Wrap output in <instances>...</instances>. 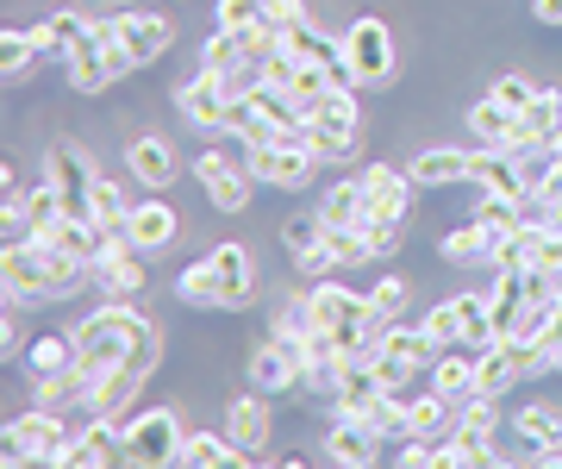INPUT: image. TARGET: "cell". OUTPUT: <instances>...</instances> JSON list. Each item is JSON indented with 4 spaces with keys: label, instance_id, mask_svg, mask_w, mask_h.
<instances>
[{
    "label": "cell",
    "instance_id": "83f0119b",
    "mask_svg": "<svg viewBox=\"0 0 562 469\" xmlns=\"http://www.w3.org/2000/svg\"><path fill=\"white\" fill-rule=\"evenodd\" d=\"M469 132H475L482 144H494V150H513V138H519V113L487 94L482 107H469Z\"/></svg>",
    "mask_w": 562,
    "mask_h": 469
},
{
    "label": "cell",
    "instance_id": "4316f807",
    "mask_svg": "<svg viewBox=\"0 0 562 469\" xmlns=\"http://www.w3.org/2000/svg\"><path fill=\"white\" fill-rule=\"evenodd\" d=\"M469 157H475V150H419V157H413V182L419 188H450V182H469Z\"/></svg>",
    "mask_w": 562,
    "mask_h": 469
},
{
    "label": "cell",
    "instance_id": "836d02e7",
    "mask_svg": "<svg viewBox=\"0 0 562 469\" xmlns=\"http://www.w3.org/2000/svg\"><path fill=\"white\" fill-rule=\"evenodd\" d=\"M113 82V69H106V51L101 38H88L69 51V88H81V94H101V88Z\"/></svg>",
    "mask_w": 562,
    "mask_h": 469
},
{
    "label": "cell",
    "instance_id": "44dd1931",
    "mask_svg": "<svg viewBox=\"0 0 562 469\" xmlns=\"http://www.w3.org/2000/svg\"><path fill=\"white\" fill-rule=\"evenodd\" d=\"M138 388H144V376L132 364L101 369V376L88 382V413H113V420H125V407L138 401Z\"/></svg>",
    "mask_w": 562,
    "mask_h": 469
},
{
    "label": "cell",
    "instance_id": "5bb4252c",
    "mask_svg": "<svg viewBox=\"0 0 562 469\" xmlns=\"http://www.w3.org/2000/svg\"><path fill=\"white\" fill-rule=\"evenodd\" d=\"M176 107L181 120H194L201 132H225V113H232V88H225V76H194V82L176 88Z\"/></svg>",
    "mask_w": 562,
    "mask_h": 469
},
{
    "label": "cell",
    "instance_id": "d6a6232c",
    "mask_svg": "<svg viewBox=\"0 0 562 469\" xmlns=\"http://www.w3.org/2000/svg\"><path fill=\"white\" fill-rule=\"evenodd\" d=\"M457 320H462V345H469V350L501 345V332H494V306H487V294H457Z\"/></svg>",
    "mask_w": 562,
    "mask_h": 469
},
{
    "label": "cell",
    "instance_id": "7dc6e473",
    "mask_svg": "<svg viewBox=\"0 0 562 469\" xmlns=\"http://www.w3.org/2000/svg\"><path fill=\"white\" fill-rule=\"evenodd\" d=\"M401 469H438V450L419 445V438H406V445H401Z\"/></svg>",
    "mask_w": 562,
    "mask_h": 469
},
{
    "label": "cell",
    "instance_id": "4fadbf2b",
    "mask_svg": "<svg viewBox=\"0 0 562 469\" xmlns=\"http://www.w3.org/2000/svg\"><path fill=\"white\" fill-rule=\"evenodd\" d=\"M206 257H213V269H220V306H232V313H238V306H257L262 282H257V264H250V250L225 238V245H213Z\"/></svg>",
    "mask_w": 562,
    "mask_h": 469
},
{
    "label": "cell",
    "instance_id": "8fae6325",
    "mask_svg": "<svg viewBox=\"0 0 562 469\" xmlns=\"http://www.w3.org/2000/svg\"><path fill=\"white\" fill-rule=\"evenodd\" d=\"M362 188H369V220H387V225H406L413 220V169H394V164H369L362 169Z\"/></svg>",
    "mask_w": 562,
    "mask_h": 469
},
{
    "label": "cell",
    "instance_id": "f907efd6",
    "mask_svg": "<svg viewBox=\"0 0 562 469\" xmlns=\"http://www.w3.org/2000/svg\"><path fill=\"white\" fill-rule=\"evenodd\" d=\"M13 350H20V326H13V320H0V357H13Z\"/></svg>",
    "mask_w": 562,
    "mask_h": 469
},
{
    "label": "cell",
    "instance_id": "f35d334b",
    "mask_svg": "<svg viewBox=\"0 0 562 469\" xmlns=\"http://www.w3.org/2000/svg\"><path fill=\"white\" fill-rule=\"evenodd\" d=\"M362 288V301L375 306V313H394V306H406V294H413V282H406V276H375V282H357Z\"/></svg>",
    "mask_w": 562,
    "mask_h": 469
},
{
    "label": "cell",
    "instance_id": "5b68a950",
    "mask_svg": "<svg viewBox=\"0 0 562 469\" xmlns=\"http://www.w3.org/2000/svg\"><path fill=\"white\" fill-rule=\"evenodd\" d=\"M7 301H13V306L69 301V288L57 282L50 250H38V245H7Z\"/></svg>",
    "mask_w": 562,
    "mask_h": 469
},
{
    "label": "cell",
    "instance_id": "f6af8a7d",
    "mask_svg": "<svg viewBox=\"0 0 562 469\" xmlns=\"http://www.w3.org/2000/svg\"><path fill=\"white\" fill-rule=\"evenodd\" d=\"M531 206H538L550 225H562V169H543V176H538V194H531Z\"/></svg>",
    "mask_w": 562,
    "mask_h": 469
},
{
    "label": "cell",
    "instance_id": "6da1fadb",
    "mask_svg": "<svg viewBox=\"0 0 562 469\" xmlns=\"http://www.w3.org/2000/svg\"><path fill=\"white\" fill-rule=\"evenodd\" d=\"M144 326H150V320H144L132 301H101V306H94V313H88V320L76 326V345H81V364H76V369L88 376V382H94L101 369L125 364Z\"/></svg>",
    "mask_w": 562,
    "mask_h": 469
},
{
    "label": "cell",
    "instance_id": "e575fe53",
    "mask_svg": "<svg viewBox=\"0 0 562 469\" xmlns=\"http://www.w3.org/2000/svg\"><path fill=\"white\" fill-rule=\"evenodd\" d=\"M32 376H50V369H76L81 364V345L76 332H44V338H32Z\"/></svg>",
    "mask_w": 562,
    "mask_h": 469
},
{
    "label": "cell",
    "instance_id": "ee69618b",
    "mask_svg": "<svg viewBox=\"0 0 562 469\" xmlns=\"http://www.w3.org/2000/svg\"><path fill=\"white\" fill-rule=\"evenodd\" d=\"M531 269H543V276H562V225H550V220H543L538 250H531Z\"/></svg>",
    "mask_w": 562,
    "mask_h": 469
},
{
    "label": "cell",
    "instance_id": "7bdbcfd3",
    "mask_svg": "<svg viewBox=\"0 0 562 469\" xmlns=\"http://www.w3.org/2000/svg\"><path fill=\"white\" fill-rule=\"evenodd\" d=\"M419 326L431 332V338H438L443 350H450V345H462V320H457V301H438V306H431V313H425V320H419Z\"/></svg>",
    "mask_w": 562,
    "mask_h": 469
},
{
    "label": "cell",
    "instance_id": "9c48e42d",
    "mask_svg": "<svg viewBox=\"0 0 562 469\" xmlns=\"http://www.w3.org/2000/svg\"><path fill=\"white\" fill-rule=\"evenodd\" d=\"M306 376V338H269V345L250 357V382H257V394H281V388H301Z\"/></svg>",
    "mask_w": 562,
    "mask_h": 469
},
{
    "label": "cell",
    "instance_id": "d4e9b609",
    "mask_svg": "<svg viewBox=\"0 0 562 469\" xmlns=\"http://www.w3.org/2000/svg\"><path fill=\"white\" fill-rule=\"evenodd\" d=\"M32 38H38V51H63V57H69L76 44L94 38V20H88V13H76V7H57L50 20L32 25Z\"/></svg>",
    "mask_w": 562,
    "mask_h": 469
},
{
    "label": "cell",
    "instance_id": "ba28073f",
    "mask_svg": "<svg viewBox=\"0 0 562 469\" xmlns=\"http://www.w3.org/2000/svg\"><path fill=\"white\" fill-rule=\"evenodd\" d=\"M244 164H250V176L257 182H269V188H306L313 182V169H319V157L313 150H301V144H244Z\"/></svg>",
    "mask_w": 562,
    "mask_h": 469
},
{
    "label": "cell",
    "instance_id": "9a60e30c",
    "mask_svg": "<svg viewBox=\"0 0 562 469\" xmlns=\"http://www.w3.org/2000/svg\"><path fill=\"white\" fill-rule=\"evenodd\" d=\"M513 432H519L525 445H531V464L562 469V413L550 407V401H531V407H519Z\"/></svg>",
    "mask_w": 562,
    "mask_h": 469
},
{
    "label": "cell",
    "instance_id": "d6986e66",
    "mask_svg": "<svg viewBox=\"0 0 562 469\" xmlns=\"http://www.w3.org/2000/svg\"><path fill=\"white\" fill-rule=\"evenodd\" d=\"M120 44L132 51V63H157L169 44H176V25L162 20V13H120Z\"/></svg>",
    "mask_w": 562,
    "mask_h": 469
},
{
    "label": "cell",
    "instance_id": "681fc988",
    "mask_svg": "<svg viewBox=\"0 0 562 469\" xmlns=\"http://www.w3.org/2000/svg\"><path fill=\"white\" fill-rule=\"evenodd\" d=\"M531 13H538L543 25H562V0H531Z\"/></svg>",
    "mask_w": 562,
    "mask_h": 469
},
{
    "label": "cell",
    "instance_id": "ac0fdd59",
    "mask_svg": "<svg viewBox=\"0 0 562 469\" xmlns=\"http://www.w3.org/2000/svg\"><path fill=\"white\" fill-rule=\"evenodd\" d=\"M125 232H132V245L150 257V250H169L176 245V232H181V213L162 194H150V201H138L132 206V220H125Z\"/></svg>",
    "mask_w": 562,
    "mask_h": 469
},
{
    "label": "cell",
    "instance_id": "74e56055",
    "mask_svg": "<svg viewBox=\"0 0 562 469\" xmlns=\"http://www.w3.org/2000/svg\"><path fill=\"white\" fill-rule=\"evenodd\" d=\"M443 264H475V257H487L494 250V232H487L482 220H469L462 232H443Z\"/></svg>",
    "mask_w": 562,
    "mask_h": 469
},
{
    "label": "cell",
    "instance_id": "d590c367",
    "mask_svg": "<svg viewBox=\"0 0 562 469\" xmlns=\"http://www.w3.org/2000/svg\"><path fill=\"white\" fill-rule=\"evenodd\" d=\"M176 294H181V306H220V269H213V257H194V264L181 269Z\"/></svg>",
    "mask_w": 562,
    "mask_h": 469
},
{
    "label": "cell",
    "instance_id": "60d3db41",
    "mask_svg": "<svg viewBox=\"0 0 562 469\" xmlns=\"http://www.w3.org/2000/svg\"><path fill=\"white\" fill-rule=\"evenodd\" d=\"M269 20V7L262 0H220V13H213V25H225V32H250V25Z\"/></svg>",
    "mask_w": 562,
    "mask_h": 469
},
{
    "label": "cell",
    "instance_id": "ffe728a7",
    "mask_svg": "<svg viewBox=\"0 0 562 469\" xmlns=\"http://www.w3.org/2000/svg\"><path fill=\"white\" fill-rule=\"evenodd\" d=\"M562 132V94L557 88H538V101L519 113V138H513V157H525V150H543V144Z\"/></svg>",
    "mask_w": 562,
    "mask_h": 469
},
{
    "label": "cell",
    "instance_id": "8992f818",
    "mask_svg": "<svg viewBox=\"0 0 562 469\" xmlns=\"http://www.w3.org/2000/svg\"><path fill=\"white\" fill-rule=\"evenodd\" d=\"M338 38H344V57H350L362 88H382L387 76H394V32H387V20L362 13L357 25H344Z\"/></svg>",
    "mask_w": 562,
    "mask_h": 469
},
{
    "label": "cell",
    "instance_id": "4dcf8cb0",
    "mask_svg": "<svg viewBox=\"0 0 562 469\" xmlns=\"http://www.w3.org/2000/svg\"><path fill=\"white\" fill-rule=\"evenodd\" d=\"M250 194H257V176H250V164H232L225 169V176H213V182H206V201L220 206V213H244V206H250Z\"/></svg>",
    "mask_w": 562,
    "mask_h": 469
},
{
    "label": "cell",
    "instance_id": "7c38bea8",
    "mask_svg": "<svg viewBox=\"0 0 562 469\" xmlns=\"http://www.w3.org/2000/svg\"><path fill=\"white\" fill-rule=\"evenodd\" d=\"M101 464H125V420H113V413H94L81 426V438H69V457H63V469H101Z\"/></svg>",
    "mask_w": 562,
    "mask_h": 469
},
{
    "label": "cell",
    "instance_id": "3957f363",
    "mask_svg": "<svg viewBox=\"0 0 562 469\" xmlns=\"http://www.w3.org/2000/svg\"><path fill=\"white\" fill-rule=\"evenodd\" d=\"M69 438L76 432L63 426L57 407H32L7 426V445H0V464L7 469H25V464H63L69 457Z\"/></svg>",
    "mask_w": 562,
    "mask_h": 469
},
{
    "label": "cell",
    "instance_id": "1f68e13d",
    "mask_svg": "<svg viewBox=\"0 0 562 469\" xmlns=\"http://www.w3.org/2000/svg\"><path fill=\"white\" fill-rule=\"evenodd\" d=\"M513 382H525L519 364H513V350H506V345L475 350V394H506Z\"/></svg>",
    "mask_w": 562,
    "mask_h": 469
},
{
    "label": "cell",
    "instance_id": "603a6c76",
    "mask_svg": "<svg viewBox=\"0 0 562 469\" xmlns=\"http://www.w3.org/2000/svg\"><path fill=\"white\" fill-rule=\"evenodd\" d=\"M176 464H188V469H238V464H250V450H238L232 445V432H188V445H181V457Z\"/></svg>",
    "mask_w": 562,
    "mask_h": 469
},
{
    "label": "cell",
    "instance_id": "ab89813d",
    "mask_svg": "<svg viewBox=\"0 0 562 469\" xmlns=\"http://www.w3.org/2000/svg\"><path fill=\"white\" fill-rule=\"evenodd\" d=\"M25 206H32V220H38V225H57L63 213H69V206H63V188L50 182V176H44V182H32V188H25Z\"/></svg>",
    "mask_w": 562,
    "mask_h": 469
},
{
    "label": "cell",
    "instance_id": "7a4b0ae2",
    "mask_svg": "<svg viewBox=\"0 0 562 469\" xmlns=\"http://www.w3.org/2000/svg\"><path fill=\"white\" fill-rule=\"evenodd\" d=\"M306 150L319 157V164H350L362 144V113H357V88H325L319 101L306 107Z\"/></svg>",
    "mask_w": 562,
    "mask_h": 469
},
{
    "label": "cell",
    "instance_id": "484cf974",
    "mask_svg": "<svg viewBox=\"0 0 562 469\" xmlns=\"http://www.w3.org/2000/svg\"><path fill=\"white\" fill-rule=\"evenodd\" d=\"M457 407H462V401H450L443 388H425V394H413V401H406V438H425V432L457 426Z\"/></svg>",
    "mask_w": 562,
    "mask_h": 469
},
{
    "label": "cell",
    "instance_id": "e0dca14e",
    "mask_svg": "<svg viewBox=\"0 0 562 469\" xmlns=\"http://www.w3.org/2000/svg\"><path fill=\"white\" fill-rule=\"evenodd\" d=\"M225 432H232V445L250 450V464L262 457V445H269V432H276V420H269V394H238L232 401V413H225Z\"/></svg>",
    "mask_w": 562,
    "mask_h": 469
},
{
    "label": "cell",
    "instance_id": "cb8c5ba5",
    "mask_svg": "<svg viewBox=\"0 0 562 469\" xmlns=\"http://www.w3.org/2000/svg\"><path fill=\"white\" fill-rule=\"evenodd\" d=\"M201 69L206 76H244L250 69V44H244V32H225V25H213L206 32V44H201Z\"/></svg>",
    "mask_w": 562,
    "mask_h": 469
},
{
    "label": "cell",
    "instance_id": "8d00e7d4",
    "mask_svg": "<svg viewBox=\"0 0 562 469\" xmlns=\"http://www.w3.org/2000/svg\"><path fill=\"white\" fill-rule=\"evenodd\" d=\"M38 57L44 51H38V38H32V25H7V38H0V69H7V82H25Z\"/></svg>",
    "mask_w": 562,
    "mask_h": 469
},
{
    "label": "cell",
    "instance_id": "277c9868",
    "mask_svg": "<svg viewBox=\"0 0 562 469\" xmlns=\"http://www.w3.org/2000/svg\"><path fill=\"white\" fill-rule=\"evenodd\" d=\"M181 445H188V432H181L176 407H150V413H138V420H125V464L162 469V464L181 457Z\"/></svg>",
    "mask_w": 562,
    "mask_h": 469
},
{
    "label": "cell",
    "instance_id": "f1b7e54d",
    "mask_svg": "<svg viewBox=\"0 0 562 469\" xmlns=\"http://www.w3.org/2000/svg\"><path fill=\"white\" fill-rule=\"evenodd\" d=\"M319 220H325V225H362V220H369V188H362V176H350V182H331V188H325Z\"/></svg>",
    "mask_w": 562,
    "mask_h": 469
},
{
    "label": "cell",
    "instance_id": "7402d4cb",
    "mask_svg": "<svg viewBox=\"0 0 562 469\" xmlns=\"http://www.w3.org/2000/svg\"><path fill=\"white\" fill-rule=\"evenodd\" d=\"M375 445H382V438L362 426L357 413H338V426L325 432V457H331V464H350V469L375 464Z\"/></svg>",
    "mask_w": 562,
    "mask_h": 469
},
{
    "label": "cell",
    "instance_id": "bcb514c9",
    "mask_svg": "<svg viewBox=\"0 0 562 469\" xmlns=\"http://www.w3.org/2000/svg\"><path fill=\"white\" fill-rule=\"evenodd\" d=\"M494 101L513 107V113H525V107L538 101V82H525V76H501V82H494Z\"/></svg>",
    "mask_w": 562,
    "mask_h": 469
},
{
    "label": "cell",
    "instance_id": "2e32d148",
    "mask_svg": "<svg viewBox=\"0 0 562 469\" xmlns=\"http://www.w3.org/2000/svg\"><path fill=\"white\" fill-rule=\"evenodd\" d=\"M125 169H132V182H144L150 194H162V188L176 182V150H169V138H157V132H138V138L125 144Z\"/></svg>",
    "mask_w": 562,
    "mask_h": 469
},
{
    "label": "cell",
    "instance_id": "b9f144b4",
    "mask_svg": "<svg viewBox=\"0 0 562 469\" xmlns=\"http://www.w3.org/2000/svg\"><path fill=\"white\" fill-rule=\"evenodd\" d=\"M94 220H101V225H125V220H132V206H125V188H120V182H106V176L94 182Z\"/></svg>",
    "mask_w": 562,
    "mask_h": 469
},
{
    "label": "cell",
    "instance_id": "52a82bcc",
    "mask_svg": "<svg viewBox=\"0 0 562 469\" xmlns=\"http://www.w3.org/2000/svg\"><path fill=\"white\" fill-rule=\"evenodd\" d=\"M44 176L63 188L69 220H94V182H101V169H94V157L81 144H50L44 150Z\"/></svg>",
    "mask_w": 562,
    "mask_h": 469
},
{
    "label": "cell",
    "instance_id": "30bf717a",
    "mask_svg": "<svg viewBox=\"0 0 562 469\" xmlns=\"http://www.w3.org/2000/svg\"><path fill=\"white\" fill-rule=\"evenodd\" d=\"M469 182L482 188V194H506V201H519V206H531V194H538V182L519 169V157L513 150H494V144L469 157Z\"/></svg>",
    "mask_w": 562,
    "mask_h": 469
},
{
    "label": "cell",
    "instance_id": "c3c4849f",
    "mask_svg": "<svg viewBox=\"0 0 562 469\" xmlns=\"http://www.w3.org/2000/svg\"><path fill=\"white\" fill-rule=\"evenodd\" d=\"M262 7H269V20H276V25L306 20V0H262Z\"/></svg>",
    "mask_w": 562,
    "mask_h": 469
},
{
    "label": "cell",
    "instance_id": "816d5d0a",
    "mask_svg": "<svg viewBox=\"0 0 562 469\" xmlns=\"http://www.w3.org/2000/svg\"><path fill=\"white\" fill-rule=\"evenodd\" d=\"M543 169H562V132L550 144H543Z\"/></svg>",
    "mask_w": 562,
    "mask_h": 469
},
{
    "label": "cell",
    "instance_id": "f546056e",
    "mask_svg": "<svg viewBox=\"0 0 562 469\" xmlns=\"http://www.w3.org/2000/svg\"><path fill=\"white\" fill-rule=\"evenodd\" d=\"M431 388H443L450 401H469V394H475V350L469 345L443 350L438 364H431Z\"/></svg>",
    "mask_w": 562,
    "mask_h": 469
}]
</instances>
